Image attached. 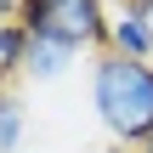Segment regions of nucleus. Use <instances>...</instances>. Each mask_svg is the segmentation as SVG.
<instances>
[{"label": "nucleus", "instance_id": "f257e3e1", "mask_svg": "<svg viewBox=\"0 0 153 153\" xmlns=\"http://www.w3.org/2000/svg\"><path fill=\"white\" fill-rule=\"evenodd\" d=\"M91 114L114 136V148H131L153 131V62H131L114 51L91 57Z\"/></svg>", "mask_w": 153, "mask_h": 153}, {"label": "nucleus", "instance_id": "f03ea898", "mask_svg": "<svg viewBox=\"0 0 153 153\" xmlns=\"http://www.w3.org/2000/svg\"><path fill=\"white\" fill-rule=\"evenodd\" d=\"M17 23L74 51H108V0H23Z\"/></svg>", "mask_w": 153, "mask_h": 153}, {"label": "nucleus", "instance_id": "7ed1b4c3", "mask_svg": "<svg viewBox=\"0 0 153 153\" xmlns=\"http://www.w3.org/2000/svg\"><path fill=\"white\" fill-rule=\"evenodd\" d=\"M108 51L131 62H153V23L142 17L136 0H108Z\"/></svg>", "mask_w": 153, "mask_h": 153}, {"label": "nucleus", "instance_id": "20e7f679", "mask_svg": "<svg viewBox=\"0 0 153 153\" xmlns=\"http://www.w3.org/2000/svg\"><path fill=\"white\" fill-rule=\"evenodd\" d=\"M79 57H85V51L62 45V40H51V34H28V51H23V79H28V85H57V79H62Z\"/></svg>", "mask_w": 153, "mask_h": 153}, {"label": "nucleus", "instance_id": "39448f33", "mask_svg": "<svg viewBox=\"0 0 153 153\" xmlns=\"http://www.w3.org/2000/svg\"><path fill=\"white\" fill-rule=\"evenodd\" d=\"M23 142H28V108L17 85H0V153H23Z\"/></svg>", "mask_w": 153, "mask_h": 153}, {"label": "nucleus", "instance_id": "423d86ee", "mask_svg": "<svg viewBox=\"0 0 153 153\" xmlns=\"http://www.w3.org/2000/svg\"><path fill=\"white\" fill-rule=\"evenodd\" d=\"M23 51H28V28L17 17H0V85H11V74H23Z\"/></svg>", "mask_w": 153, "mask_h": 153}, {"label": "nucleus", "instance_id": "0eeeda50", "mask_svg": "<svg viewBox=\"0 0 153 153\" xmlns=\"http://www.w3.org/2000/svg\"><path fill=\"white\" fill-rule=\"evenodd\" d=\"M17 6H23V0H0V17H17Z\"/></svg>", "mask_w": 153, "mask_h": 153}, {"label": "nucleus", "instance_id": "6e6552de", "mask_svg": "<svg viewBox=\"0 0 153 153\" xmlns=\"http://www.w3.org/2000/svg\"><path fill=\"white\" fill-rule=\"evenodd\" d=\"M79 153H131V148H114V142H108V148H79Z\"/></svg>", "mask_w": 153, "mask_h": 153}, {"label": "nucleus", "instance_id": "1a4fd4ad", "mask_svg": "<svg viewBox=\"0 0 153 153\" xmlns=\"http://www.w3.org/2000/svg\"><path fill=\"white\" fill-rule=\"evenodd\" d=\"M136 153H153V131H148V136H142V142H136Z\"/></svg>", "mask_w": 153, "mask_h": 153}, {"label": "nucleus", "instance_id": "9d476101", "mask_svg": "<svg viewBox=\"0 0 153 153\" xmlns=\"http://www.w3.org/2000/svg\"><path fill=\"white\" fill-rule=\"evenodd\" d=\"M136 6H142V17H148V23H153V0H136Z\"/></svg>", "mask_w": 153, "mask_h": 153}]
</instances>
